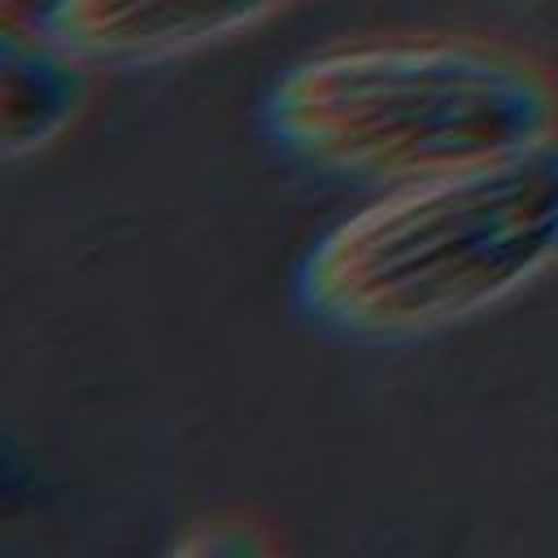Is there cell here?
Returning a JSON list of instances; mask_svg holds the SVG:
<instances>
[{
	"instance_id": "obj_3",
	"label": "cell",
	"mask_w": 558,
	"mask_h": 558,
	"mask_svg": "<svg viewBox=\"0 0 558 558\" xmlns=\"http://www.w3.org/2000/svg\"><path fill=\"white\" fill-rule=\"evenodd\" d=\"M301 0H44L31 13L87 70H148L235 44Z\"/></svg>"
},
{
	"instance_id": "obj_4",
	"label": "cell",
	"mask_w": 558,
	"mask_h": 558,
	"mask_svg": "<svg viewBox=\"0 0 558 558\" xmlns=\"http://www.w3.org/2000/svg\"><path fill=\"white\" fill-rule=\"evenodd\" d=\"M87 65L44 35L35 17L4 13V157H35L52 148L87 105Z\"/></svg>"
},
{
	"instance_id": "obj_2",
	"label": "cell",
	"mask_w": 558,
	"mask_h": 558,
	"mask_svg": "<svg viewBox=\"0 0 558 558\" xmlns=\"http://www.w3.org/2000/svg\"><path fill=\"white\" fill-rule=\"evenodd\" d=\"M262 131L305 170L379 192L541 144L558 131V87L497 39L362 35L288 61Z\"/></svg>"
},
{
	"instance_id": "obj_6",
	"label": "cell",
	"mask_w": 558,
	"mask_h": 558,
	"mask_svg": "<svg viewBox=\"0 0 558 558\" xmlns=\"http://www.w3.org/2000/svg\"><path fill=\"white\" fill-rule=\"evenodd\" d=\"M9 9H17V0H9V4H4V13H9Z\"/></svg>"
},
{
	"instance_id": "obj_5",
	"label": "cell",
	"mask_w": 558,
	"mask_h": 558,
	"mask_svg": "<svg viewBox=\"0 0 558 558\" xmlns=\"http://www.w3.org/2000/svg\"><path fill=\"white\" fill-rule=\"evenodd\" d=\"M270 549H275V536L266 532V523L248 514H205V519H192L170 541V554H183V558H257Z\"/></svg>"
},
{
	"instance_id": "obj_1",
	"label": "cell",
	"mask_w": 558,
	"mask_h": 558,
	"mask_svg": "<svg viewBox=\"0 0 558 558\" xmlns=\"http://www.w3.org/2000/svg\"><path fill=\"white\" fill-rule=\"evenodd\" d=\"M558 270V131L519 153L379 187L310 240L296 310L353 344L462 327Z\"/></svg>"
}]
</instances>
